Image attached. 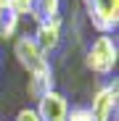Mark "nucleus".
<instances>
[{
	"label": "nucleus",
	"instance_id": "39448f33",
	"mask_svg": "<svg viewBox=\"0 0 119 121\" xmlns=\"http://www.w3.org/2000/svg\"><path fill=\"white\" fill-rule=\"evenodd\" d=\"M34 42L40 45L45 55L56 53L64 42V16H53V18H43L37 21V29H34Z\"/></svg>",
	"mask_w": 119,
	"mask_h": 121
},
{
	"label": "nucleus",
	"instance_id": "0eeeda50",
	"mask_svg": "<svg viewBox=\"0 0 119 121\" xmlns=\"http://www.w3.org/2000/svg\"><path fill=\"white\" fill-rule=\"evenodd\" d=\"M50 90H56V76H53V66L50 69H43V71H34V74H29V79H27V95H29V100H37L40 97H45Z\"/></svg>",
	"mask_w": 119,
	"mask_h": 121
},
{
	"label": "nucleus",
	"instance_id": "f03ea898",
	"mask_svg": "<svg viewBox=\"0 0 119 121\" xmlns=\"http://www.w3.org/2000/svg\"><path fill=\"white\" fill-rule=\"evenodd\" d=\"M87 21L98 34H114L119 26V0H82Z\"/></svg>",
	"mask_w": 119,
	"mask_h": 121
},
{
	"label": "nucleus",
	"instance_id": "9d476101",
	"mask_svg": "<svg viewBox=\"0 0 119 121\" xmlns=\"http://www.w3.org/2000/svg\"><path fill=\"white\" fill-rule=\"evenodd\" d=\"M66 121H95V118H93V113H90L87 105H69Z\"/></svg>",
	"mask_w": 119,
	"mask_h": 121
},
{
	"label": "nucleus",
	"instance_id": "f8f14e48",
	"mask_svg": "<svg viewBox=\"0 0 119 121\" xmlns=\"http://www.w3.org/2000/svg\"><path fill=\"white\" fill-rule=\"evenodd\" d=\"M13 121H40V116H37V111H34L32 105H27V108H21V111L16 113Z\"/></svg>",
	"mask_w": 119,
	"mask_h": 121
},
{
	"label": "nucleus",
	"instance_id": "9b49d317",
	"mask_svg": "<svg viewBox=\"0 0 119 121\" xmlns=\"http://www.w3.org/2000/svg\"><path fill=\"white\" fill-rule=\"evenodd\" d=\"M32 5L34 0H11V11L21 18V16H32Z\"/></svg>",
	"mask_w": 119,
	"mask_h": 121
},
{
	"label": "nucleus",
	"instance_id": "ddd939ff",
	"mask_svg": "<svg viewBox=\"0 0 119 121\" xmlns=\"http://www.w3.org/2000/svg\"><path fill=\"white\" fill-rule=\"evenodd\" d=\"M0 69H3V58H0Z\"/></svg>",
	"mask_w": 119,
	"mask_h": 121
},
{
	"label": "nucleus",
	"instance_id": "6e6552de",
	"mask_svg": "<svg viewBox=\"0 0 119 121\" xmlns=\"http://www.w3.org/2000/svg\"><path fill=\"white\" fill-rule=\"evenodd\" d=\"M19 24H21V18L11 11V5H0V42H11V39H16Z\"/></svg>",
	"mask_w": 119,
	"mask_h": 121
},
{
	"label": "nucleus",
	"instance_id": "423d86ee",
	"mask_svg": "<svg viewBox=\"0 0 119 121\" xmlns=\"http://www.w3.org/2000/svg\"><path fill=\"white\" fill-rule=\"evenodd\" d=\"M34 111L40 116V121H66V113H69V100L64 92L58 90H50L45 97H40L34 103Z\"/></svg>",
	"mask_w": 119,
	"mask_h": 121
},
{
	"label": "nucleus",
	"instance_id": "1a4fd4ad",
	"mask_svg": "<svg viewBox=\"0 0 119 121\" xmlns=\"http://www.w3.org/2000/svg\"><path fill=\"white\" fill-rule=\"evenodd\" d=\"M61 16V0H34L32 5V18L43 21V18H53Z\"/></svg>",
	"mask_w": 119,
	"mask_h": 121
},
{
	"label": "nucleus",
	"instance_id": "7ed1b4c3",
	"mask_svg": "<svg viewBox=\"0 0 119 121\" xmlns=\"http://www.w3.org/2000/svg\"><path fill=\"white\" fill-rule=\"evenodd\" d=\"M13 58L27 74L50 69V58L40 50V45L34 42L32 34H16V39H13Z\"/></svg>",
	"mask_w": 119,
	"mask_h": 121
},
{
	"label": "nucleus",
	"instance_id": "20e7f679",
	"mask_svg": "<svg viewBox=\"0 0 119 121\" xmlns=\"http://www.w3.org/2000/svg\"><path fill=\"white\" fill-rule=\"evenodd\" d=\"M87 108L95 121H116V116H119V82L116 79L101 84L93 92V100Z\"/></svg>",
	"mask_w": 119,
	"mask_h": 121
},
{
	"label": "nucleus",
	"instance_id": "f257e3e1",
	"mask_svg": "<svg viewBox=\"0 0 119 121\" xmlns=\"http://www.w3.org/2000/svg\"><path fill=\"white\" fill-rule=\"evenodd\" d=\"M119 60V45L111 34H98L85 50V69L95 76H111Z\"/></svg>",
	"mask_w": 119,
	"mask_h": 121
}]
</instances>
